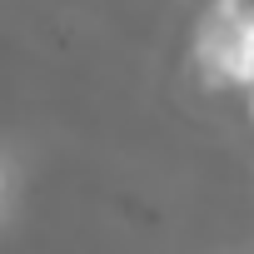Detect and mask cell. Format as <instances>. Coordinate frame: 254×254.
Here are the masks:
<instances>
[{"mask_svg":"<svg viewBox=\"0 0 254 254\" xmlns=\"http://www.w3.org/2000/svg\"><path fill=\"white\" fill-rule=\"evenodd\" d=\"M0 190H5V180H0Z\"/></svg>","mask_w":254,"mask_h":254,"instance_id":"5b68a950","label":"cell"},{"mask_svg":"<svg viewBox=\"0 0 254 254\" xmlns=\"http://www.w3.org/2000/svg\"><path fill=\"white\" fill-rule=\"evenodd\" d=\"M239 40H244V25L234 15H224L219 5H209L199 20H194V35H190V70L204 90H239L234 85V70H239Z\"/></svg>","mask_w":254,"mask_h":254,"instance_id":"6da1fadb","label":"cell"},{"mask_svg":"<svg viewBox=\"0 0 254 254\" xmlns=\"http://www.w3.org/2000/svg\"><path fill=\"white\" fill-rule=\"evenodd\" d=\"M224 15H234L239 25H254V0H214Z\"/></svg>","mask_w":254,"mask_h":254,"instance_id":"3957f363","label":"cell"},{"mask_svg":"<svg viewBox=\"0 0 254 254\" xmlns=\"http://www.w3.org/2000/svg\"><path fill=\"white\" fill-rule=\"evenodd\" d=\"M244 110H249V125H254V85H244Z\"/></svg>","mask_w":254,"mask_h":254,"instance_id":"277c9868","label":"cell"},{"mask_svg":"<svg viewBox=\"0 0 254 254\" xmlns=\"http://www.w3.org/2000/svg\"><path fill=\"white\" fill-rule=\"evenodd\" d=\"M234 85H254V25H244V40H239V70H234Z\"/></svg>","mask_w":254,"mask_h":254,"instance_id":"7a4b0ae2","label":"cell"}]
</instances>
